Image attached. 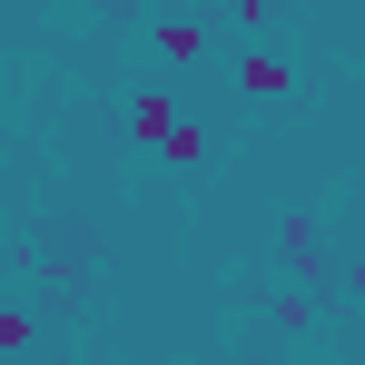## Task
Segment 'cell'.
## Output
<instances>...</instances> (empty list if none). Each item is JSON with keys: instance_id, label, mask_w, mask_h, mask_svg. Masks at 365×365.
Returning a JSON list of instances; mask_svg holds the SVG:
<instances>
[{"instance_id": "5b68a950", "label": "cell", "mask_w": 365, "mask_h": 365, "mask_svg": "<svg viewBox=\"0 0 365 365\" xmlns=\"http://www.w3.org/2000/svg\"><path fill=\"white\" fill-rule=\"evenodd\" d=\"M158 50H168V60H197L207 30H197V20H158Z\"/></svg>"}, {"instance_id": "6da1fadb", "label": "cell", "mask_w": 365, "mask_h": 365, "mask_svg": "<svg viewBox=\"0 0 365 365\" xmlns=\"http://www.w3.org/2000/svg\"><path fill=\"white\" fill-rule=\"evenodd\" d=\"M237 89H247V99H287V89H297V69L277 60V50H247V60H237Z\"/></svg>"}, {"instance_id": "277c9868", "label": "cell", "mask_w": 365, "mask_h": 365, "mask_svg": "<svg viewBox=\"0 0 365 365\" xmlns=\"http://www.w3.org/2000/svg\"><path fill=\"white\" fill-rule=\"evenodd\" d=\"M158 158H168V168H207V128H168Z\"/></svg>"}, {"instance_id": "7a4b0ae2", "label": "cell", "mask_w": 365, "mask_h": 365, "mask_svg": "<svg viewBox=\"0 0 365 365\" xmlns=\"http://www.w3.org/2000/svg\"><path fill=\"white\" fill-rule=\"evenodd\" d=\"M287 257H297V277H306V287H326V237H316L306 217H287Z\"/></svg>"}, {"instance_id": "3957f363", "label": "cell", "mask_w": 365, "mask_h": 365, "mask_svg": "<svg viewBox=\"0 0 365 365\" xmlns=\"http://www.w3.org/2000/svg\"><path fill=\"white\" fill-rule=\"evenodd\" d=\"M138 138H148V148H158V138H168V128H178V99H168V89H138Z\"/></svg>"}, {"instance_id": "8992f818", "label": "cell", "mask_w": 365, "mask_h": 365, "mask_svg": "<svg viewBox=\"0 0 365 365\" xmlns=\"http://www.w3.org/2000/svg\"><path fill=\"white\" fill-rule=\"evenodd\" d=\"M267 10H277V0H237V20H267Z\"/></svg>"}]
</instances>
